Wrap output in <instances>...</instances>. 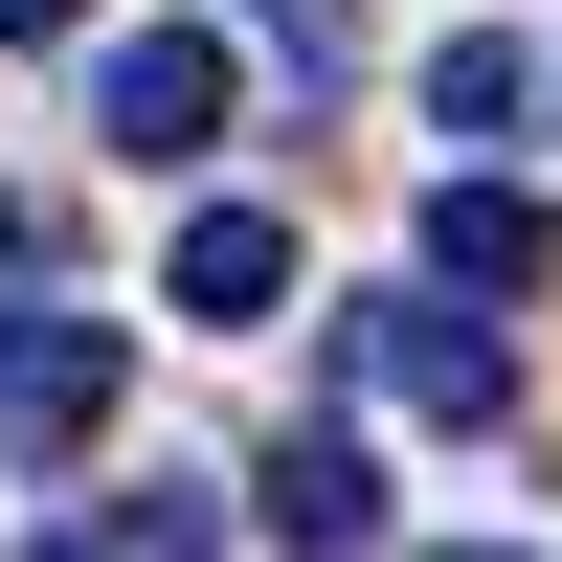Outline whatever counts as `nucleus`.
Instances as JSON below:
<instances>
[{
	"mask_svg": "<svg viewBox=\"0 0 562 562\" xmlns=\"http://www.w3.org/2000/svg\"><path fill=\"white\" fill-rule=\"evenodd\" d=\"M428 113H450V135H518V113H540V68L473 23V45H428Z\"/></svg>",
	"mask_w": 562,
	"mask_h": 562,
	"instance_id": "obj_7",
	"label": "nucleus"
},
{
	"mask_svg": "<svg viewBox=\"0 0 562 562\" xmlns=\"http://www.w3.org/2000/svg\"><path fill=\"white\" fill-rule=\"evenodd\" d=\"M203 518H225V495H180V473H135V495H68V540H90V562H113V540H203Z\"/></svg>",
	"mask_w": 562,
	"mask_h": 562,
	"instance_id": "obj_8",
	"label": "nucleus"
},
{
	"mask_svg": "<svg viewBox=\"0 0 562 562\" xmlns=\"http://www.w3.org/2000/svg\"><path fill=\"white\" fill-rule=\"evenodd\" d=\"M248 23H270V45H293V68H315V90H338V68H360V0H248Z\"/></svg>",
	"mask_w": 562,
	"mask_h": 562,
	"instance_id": "obj_9",
	"label": "nucleus"
},
{
	"mask_svg": "<svg viewBox=\"0 0 562 562\" xmlns=\"http://www.w3.org/2000/svg\"><path fill=\"white\" fill-rule=\"evenodd\" d=\"M338 383L405 405V428H518V338H495V293H450V270H405V293L338 315Z\"/></svg>",
	"mask_w": 562,
	"mask_h": 562,
	"instance_id": "obj_1",
	"label": "nucleus"
},
{
	"mask_svg": "<svg viewBox=\"0 0 562 562\" xmlns=\"http://www.w3.org/2000/svg\"><path fill=\"white\" fill-rule=\"evenodd\" d=\"M68 23H90V0H0V45H68Z\"/></svg>",
	"mask_w": 562,
	"mask_h": 562,
	"instance_id": "obj_10",
	"label": "nucleus"
},
{
	"mask_svg": "<svg viewBox=\"0 0 562 562\" xmlns=\"http://www.w3.org/2000/svg\"><path fill=\"white\" fill-rule=\"evenodd\" d=\"M540 248H562V225H540L495 158H473V180H428V270H450V293H495V315H518V293H540Z\"/></svg>",
	"mask_w": 562,
	"mask_h": 562,
	"instance_id": "obj_4",
	"label": "nucleus"
},
{
	"mask_svg": "<svg viewBox=\"0 0 562 562\" xmlns=\"http://www.w3.org/2000/svg\"><path fill=\"white\" fill-rule=\"evenodd\" d=\"M158 293L203 315V338H248V315L293 293V225H270V203H203V225H180V270H158Z\"/></svg>",
	"mask_w": 562,
	"mask_h": 562,
	"instance_id": "obj_5",
	"label": "nucleus"
},
{
	"mask_svg": "<svg viewBox=\"0 0 562 562\" xmlns=\"http://www.w3.org/2000/svg\"><path fill=\"white\" fill-rule=\"evenodd\" d=\"M90 135H113V158H203L225 135V23H135L113 68H90Z\"/></svg>",
	"mask_w": 562,
	"mask_h": 562,
	"instance_id": "obj_3",
	"label": "nucleus"
},
{
	"mask_svg": "<svg viewBox=\"0 0 562 562\" xmlns=\"http://www.w3.org/2000/svg\"><path fill=\"white\" fill-rule=\"evenodd\" d=\"M248 518H270V540H383V450H360V428H293V450L248 473Z\"/></svg>",
	"mask_w": 562,
	"mask_h": 562,
	"instance_id": "obj_6",
	"label": "nucleus"
},
{
	"mask_svg": "<svg viewBox=\"0 0 562 562\" xmlns=\"http://www.w3.org/2000/svg\"><path fill=\"white\" fill-rule=\"evenodd\" d=\"M113 383H135V338L45 293V248H0V450H90Z\"/></svg>",
	"mask_w": 562,
	"mask_h": 562,
	"instance_id": "obj_2",
	"label": "nucleus"
}]
</instances>
